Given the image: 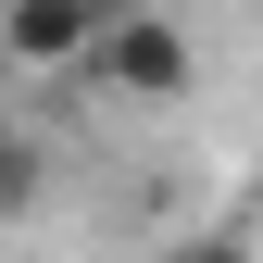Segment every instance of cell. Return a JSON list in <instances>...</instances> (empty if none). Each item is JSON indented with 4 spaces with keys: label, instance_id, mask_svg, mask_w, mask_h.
<instances>
[{
    "label": "cell",
    "instance_id": "1",
    "mask_svg": "<svg viewBox=\"0 0 263 263\" xmlns=\"http://www.w3.org/2000/svg\"><path fill=\"white\" fill-rule=\"evenodd\" d=\"M88 88H101V101H125V113H176L188 88H201V50H188V25H176V13H151V0H113Z\"/></svg>",
    "mask_w": 263,
    "mask_h": 263
},
{
    "label": "cell",
    "instance_id": "2",
    "mask_svg": "<svg viewBox=\"0 0 263 263\" xmlns=\"http://www.w3.org/2000/svg\"><path fill=\"white\" fill-rule=\"evenodd\" d=\"M113 0H0V76L25 88H88Z\"/></svg>",
    "mask_w": 263,
    "mask_h": 263
},
{
    "label": "cell",
    "instance_id": "3",
    "mask_svg": "<svg viewBox=\"0 0 263 263\" xmlns=\"http://www.w3.org/2000/svg\"><path fill=\"white\" fill-rule=\"evenodd\" d=\"M38 201H50V138L0 113V226H38Z\"/></svg>",
    "mask_w": 263,
    "mask_h": 263
},
{
    "label": "cell",
    "instance_id": "4",
    "mask_svg": "<svg viewBox=\"0 0 263 263\" xmlns=\"http://www.w3.org/2000/svg\"><path fill=\"white\" fill-rule=\"evenodd\" d=\"M151 263H251V238H238V226H213V238H176V251H151Z\"/></svg>",
    "mask_w": 263,
    "mask_h": 263
},
{
    "label": "cell",
    "instance_id": "5",
    "mask_svg": "<svg viewBox=\"0 0 263 263\" xmlns=\"http://www.w3.org/2000/svg\"><path fill=\"white\" fill-rule=\"evenodd\" d=\"M251 226H263V163H251Z\"/></svg>",
    "mask_w": 263,
    "mask_h": 263
}]
</instances>
